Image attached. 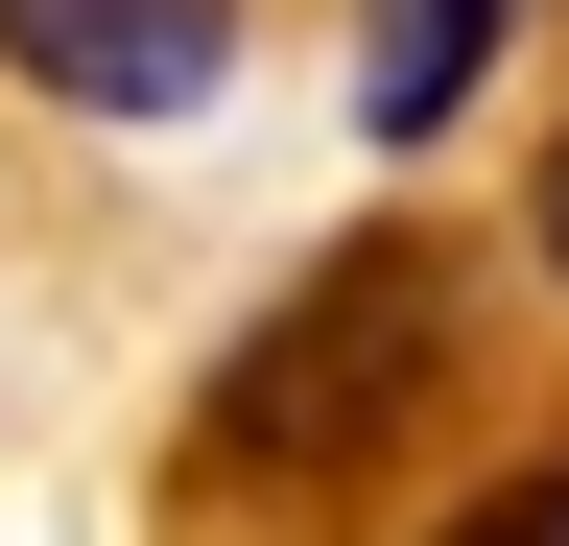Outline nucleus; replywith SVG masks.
Here are the masks:
<instances>
[{
    "label": "nucleus",
    "mask_w": 569,
    "mask_h": 546,
    "mask_svg": "<svg viewBox=\"0 0 569 546\" xmlns=\"http://www.w3.org/2000/svg\"><path fill=\"white\" fill-rule=\"evenodd\" d=\"M403 404H427V261H403V238H332L309 332H261V357H238V451H284V475H356Z\"/></svg>",
    "instance_id": "f257e3e1"
},
{
    "label": "nucleus",
    "mask_w": 569,
    "mask_h": 546,
    "mask_svg": "<svg viewBox=\"0 0 569 546\" xmlns=\"http://www.w3.org/2000/svg\"><path fill=\"white\" fill-rule=\"evenodd\" d=\"M0 72L71 119H190L238 72V0H0Z\"/></svg>",
    "instance_id": "f03ea898"
},
{
    "label": "nucleus",
    "mask_w": 569,
    "mask_h": 546,
    "mask_svg": "<svg viewBox=\"0 0 569 546\" xmlns=\"http://www.w3.org/2000/svg\"><path fill=\"white\" fill-rule=\"evenodd\" d=\"M475 48H498V0H380V72H356V119H380V143H427V119L475 96Z\"/></svg>",
    "instance_id": "7ed1b4c3"
},
{
    "label": "nucleus",
    "mask_w": 569,
    "mask_h": 546,
    "mask_svg": "<svg viewBox=\"0 0 569 546\" xmlns=\"http://www.w3.org/2000/svg\"><path fill=\"white\" fill-rule=\"evenodd\" d=\"M546 261H569V143H546Z\"/></svg>",
    "instance_id": "20e7f679"
}]
</instances>
